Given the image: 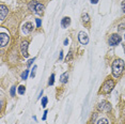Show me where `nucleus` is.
I'll use <instances>...</instances> for the list:
<instances>
[{
    "label": "nucleus",
    "mask_w": 125,
    "mask_h": 124,
    "mask_svg": "<svg viewBox=\"0 0 125 124\" xmlns=\"http://www.w3.org/2000/svg\"><path fill=\"white\" fill-rule=\"evenodd\" d=\"M35 21H36V27H38V28L41 27V25H42L41 19H40V18H36V19H35Z\"/></svg>",
    "instance_id": "nucleus-21"
},
{
    "label": "nucleus",
    "mask_w": 125,
    "mask_h": 124,
    "mask_svg": "<svg viewBox=\"0 0 125 124\" xmlns=\"http://www.w3.org/2000/svg\"><path fill=\"white\" fill-rule=\"evenodd\" d=\"M111 69H112V75L115 76V77L121 76V74L124 71V61L122 60V59H115V60L112 62Z\"/></svg>",
    "instance_id": "nucleus-1"
},
{
    "label": "nucleus",
    "mask_w": 125,
    "mask_h": 124,
    "mask_svg": "<svg viewBox=\"0 0 125 124\" xmlns=\"http://www.w3.org/2000/svg\"><path fill=\"white\" fill-rule=\"evenodd\" d=\"M8 13H9L8 7H5L4 4H1V5H0V19H1L2 21H4L5 16L8 15Z\"/></svg>",
    "instance_id": "nucleus-9"
},
{
    "label": "nucleus",
    "mask_w": 125,
    "mask_h": 124,
    "mask_svg": "<svg viewBox=\"0 0 125 124\" xmlns=\"http://www.w3.org/2000/svg\"><path fill=\"white\" fill-rule=\"evenodd\" d=\"M98 2V0H91V3H93V4H96Z\"/></svg>",
    "instance_id": "nucleus-29"
},
{
    "label": "nucleus",
    "mask_w": 125,
    "mask_h": 124,
    "mask_svg": "<svg viewBox=\"0 0 125 124\" xmlns=\"http://www.w3.org/2000/svg\"><path fill=\"white\" fill-rule=\"evenodd\" d=\"M47 114H48V111H47V110H45V111H44V114H43V118H42V119H43V120H46Z\"/></svg>",
    "instance_id": "nucleus-26"
},
{
    "label": "nucleus",
    "mask_w": 125,
    "mask_h": 124,
    "mask_svg": "<svg viewBox=\"0 0 125 124\" xmlns=\"http://www.w3.org/2000/svg\"><path fill=\"white\" fill-rule=\"evenodd\" d=\"M69 44V40H67V39H65L64 40V45H67Z\"/></svg>",
    "instance_id": "nucleus-30"
},
{
    "label": "nucleus",
    "mask_w": 125,
    "mask_h": 124,
    "mask_svg": "<svg viewBox=\"0 0 125 124\" xmlns=\"http://www.w3.org/2000/svg\"><path fill=\"white\" fill-rule=\"evenodd\" d=\"M32 30H33V25L31 24V22H26V24L22 26V32H24L25 34L30 33Z\"/></svg>",
    "instance_id": "nucleus-10"
},
{
    "label": "nucleus",
    "mask_w": 125,
    "mask_h": 124,
    "mask_svg": "<svg viewBox=\"0 0 125 124\" xmlns=\"http://www.w3.org/2000/svg\"><path fill=\"white\" fill-rule=\"evenodd\" d=\"M15 90H16V87H12L11 88V91H10L11 96H15Z\"/></svg>",
    "instance_id": "nucleus-19"
},
{
    "label": "nucleus",
    "mask_w": 125,
    "mask_h": 124,
    "mask_svg": "<svg viewBox=\"0 0 125 124\" xmlns=\"http://www.w3.org/2000/svg\"><path fill=\"white\" fill-rule=\"evenodd\" d=\"M97 109L99 111H103V112H109L111 110V105L107 101H103V102H101L97 105Z\"/></svg>",
    "instance_id": "nucleus-4"
},
{
    "label": "nucleus",
    "mask_w": 125,
    "mask_h": 124,
    "mask_svg": "<svg viewBox=\"0 0 125 124\" xmlns=\"http://www.w3.org/2000/svg\"><path fill=\"white\" fill-rule=\"evenodd\" d=\"M47 102H48V98L46 96H44L43 98H42V107H46Z\"/></svg>",
    "instance_id": "nucleus-18"
},
{
    "label": "nucleus",
    "mask_w": 125,
    "mask_h": 124,
    "mask_svg": "<svg viewBox=\"0 0 125 124\" xmlns=\"http://www.w3.org/2000/svg\"><path fill=\"white\" fill-rule=\"evenodd\" d=\"M95 118H96V114H93V117H92V119H91V123H93L94 122V120H95Z\"/></svg>",
    "instance_id": "nucleus-27"
},
{
    "label": "nucleus",
    "mask_w": 125,
    "mask_h": 124,
    "mask_svg": "<svg viewBox=\"0 0 125 124\" xmlns=\"http://www.w3.org/2000/svg\"><path fill=\"white\" fill-rule=\"evenodd\" d=\"M28 75H29V70H26L24 73L21 74V79H27V77H28Z\"/></svg>",
    "instance_id": "nucleus-15"
},
{
    "label": "nucleus",
    "mask_w": 125,
    "mask_h": 124,
    "mask_svg": "<svg viewBox=\"0 0 125 124\" xmlns=\"http://www.w3.org/2000/svg\"><path fill=\"white\" fill-rule=\"evenodd\" d=\"M9 41H10L9 34H7V33H4V32L0 33V44H1V47H4L5 45L9 43Z\"/></svg>",
    "instance_id": "nucleus-8"
},
{
    "label": "nucleus",
    "mask_w": 125,
    "mask_h": 124,
    "mask_svg": "<svg viewBox=\"0 0 125 124\" xmlns=\"http://www.w3.org/2000/svg\"><path fill=\"white\" fill-rule=\"evenodd\" d=\"M97 124H108V120L106 118H102V119H99L97 121Z\"/></svg>",
    "instance_id": "nucleus-16"
},
{
    "label": "nucleus",
    "mask_w": 125,
    "mask_h": 124,
    "mask_svg": "<svg viewBox=\"0 0 125 124\" xmlns=\"http://www.w3.org/2000/svg\"><path fill=\"white\" fill-rule=\"evenodd\" d=\"M121 40H122V38L119 34H111L108 42H109L110 46H116V45L121 42Z\"/></svg>",
    "instance_id": "nucleus-5"
},
{
    "label": "nucleus",
    "mask_w": 125,
    "mask_h": 124,
    "mask_svg": "<svg viewBox=\"0 0 125 124\" xmlns=\"http://www.w3.org/2000/svg\"><path fill=\"white\" fill-rule=\"evenodd\" d=\"M72 58H73V52H69V57H66V61H71L72 60Z\"/></svg>",
    "instance_id": "nucleus-22"
},
{
    "label": "nucleus",
    "mask_w": 125,
    "mask_h": 124,
    "mask_svg": "<svg viewBox=\"0 0 125 124\" xmlns=\"http://www.w3.org/2000/svg\"><path fill=\"white\" fill-rule=\"evenodd\" d=\"M28 41H22L21 44V55L24 56L25 58H28L29 57V53H28Z\"/></svg>",
    "instance_id": "nucleus-7"
},
{
    "label": "nucleus",
    "mask_w": 125,
    "mask_h": 124,
    "mask_svg": "<svg viewBox=\"0 0 125 124\" xmlns=\"http://www.w3.org/2000/svg\"><path fill=\"white\" fill-rule=\"evenodd\" d=\"M113 88H115V81L112 79H107L102 86V91L103 93H109L112 91Z\"/></svg>",
    "instance_id": "nucleus-3"
},
{
    "label": "nucleus",
    "mask_w": 125,
    "mask_h": 124,
    "mask_svg": "<svg viewBox=\"0 0 125 124\" xmlns=\"http://www.w3.org/2000/svg\"><path fill=\"white\" fill-rule=\"evenodd\" d=\"M124 39H125V35H124Z\"/></svg>",
    "instance_id": "nucleus-31"
},
{
    "label": "nucleus",
    "mask_w": 125,
    "mask_h": 124,
    "mask_svg": "<svg viewBox=\"0 0 125 124\" xmlns=\"http://www.w3.org/2000/svg\"><path fill=\"white\" fill-rule=\"evenodd\" d=\"M29 9L30 11L39 14V15H42L44 13V5L38 1H31L29 3Z\"/></svg>",
    "instance_id": "nucleus-2"
},
{
    "label": "nucleus",
    "mask_w": 125,
    "mask_h": 124,
    "mask_svg": "<svg viewBox=\"0 0 125 124\" xmlns=\"http://www.w3.org/2000/svg\"><path fill=\"white\" fill-rule=\"evenodd\" d=\"M36 69H38V66H36V65L33 66V70H32V72H31V77H32V78L35 76V70Z\"/></svg>",
    "instance_id": "nucleus-20"
},
{
    "label": "nucleus",
    "mask_w": 125,
    "mask_h": 124,
    "mask_svg": "<svg viewBox=\"0 0 125 124\" xmlns=\"http://www.w3.org/2000/svg\"><path fill=\"white\" fill-rule=\"evenodd\" d=\"M59 59H60V60H62V59H63V52H60V56H59Z\"/></svg>",
    "instance_id": "nucleus-28"
},
{
    "label": "nucleus",
    "mask_w": 125,
    "mask_h": 124,
    "mask_svg": "<svg viewBox=\"0 0 125 124\" xmlns=\"http://www.w3.org/2000/svg\"><path fill=\"white\" fill-rule=\"evenodd\" d=\"M121 8H122V11L125 13V0L124 1H122V3H121Z\"/></svg>",
    "instance_id": "nucleus-25"
},
{
    "label": "nucleus",
    "mask_w": 125,
    "mask_h": 124,
    "mask_svg": "<svg viewBox=\"0 0 125 124\" xmlns=\"http://www.w3.org/2000/svg\"><path fill=\"white\" fill-rule=\"evenodd\" d=\"M67 79H69V74H67V72L63 73L61 76H60V81L62 83H67Z\"/></svg>",
    "instance_id": "nucleus-12"
},
{
    "label": "nucleus",
    "mask_w": 125,
    "mask_h": 124,
    "mask_svg": "<svg viewBox=\"0 0 125 124\" xmlns=\"http://www.w3.org/2000/svg\"><path fill=\"white\" fill-rule=\"evenodd\" d=\"M25 90H26V88H25V86H19L18 87V93L21 95H22L25 93Z\"/></svg>",
    "instance_id": "nucleus-17"
},
{
    "label": "nucleus",
    "mask_w": 125,
    "mask_h": 124,
    "mask_svg": "<svg viewBox=\"0 0 125 124\" xmlns=\"http://www.w3.org/2000/svg\"><path fill=\"white\" fill-rule=\"evenodd\" d=\"M34 60H35V58H33V59H30V60L27 62V65H28V66H30L31 64H32L33 62H34Z\"/></svg>",
    "instance_id": "nucleus-24"
},
{
    "label": "nucleus",
    "mask_w": 125,
    "mask_h": 124,
    "mask_svg": "<svg viewBox=\"0 0 125 124\" xmlns=\"http://www.w3.org/2000/svg\"><path fill=\"white\" fill-rule=\"evenodd\" d=\"M124 29H125V24L119 25V28H118V30H119V31H122V30H124Z\"/></svg>",
    "instance_id": "nucleus-23"
},
{
    "label": "nucleus",
    "mask_w": 125,
    "mask_h": 124,
    "mask_svg": "<svg viewBox=\"0 0 125 124\" xmlns=\"http://www.w3.org/2000/svg\"><path fill=\"white\" fill-rule=\"evenodd\" d=\"M53 83H55V74H52L49 80H48V84H49V86H52Z\"/></svg>",
    "instance_id": "nucleus-14"
},
{
    "label": "nucleus",
    "mask_w": 125,
    "mask_h": 124,
    "mask_svg": "<svg viewBox=\"0 0 125 124\" xmlns=\"http://www.w3.org/2000/svg\"><path fill=\"white\" fill-rule=\"evenodd\" d=\"M81 18H82V22H83V24H88V22L90 21V17H89V15H88L87 13L82 14Z\"/></svg>",
    "instance_id": "nucleus-13"
},
{
    "label": "nucleus",
    "mask_w": 125,
    "mask_h": 124,
    "mask_svg": "<svg viewBox=\"0 0 125 124\" xmlns=\"http://www.w3.org/2000/svg\"><path fill=\"white\" fill-rule=\"evenodd\" d=\"M71 24V18L70 17H63L61 21V26L62 28H67Z\"/></svg>",
    "instance_id": "nucleus-11"
},
{
    "label": "nucleus",
    "mask_w": 125,
    "mask_h": 124,
    "mask_svg": "<svg viewBox=\"0 0 125 124\" xmlns=\"http://www.w3.org/2000/svg\"><path fill=\"white\" fill-rule=\"evenodd\" d=\"M78 40L82 45H87L89 43V36H88L87 33H84L83 31H80L78 33Z\"/></svg>",
    "instance_id": "nucleus-6"
}]
</instances>
